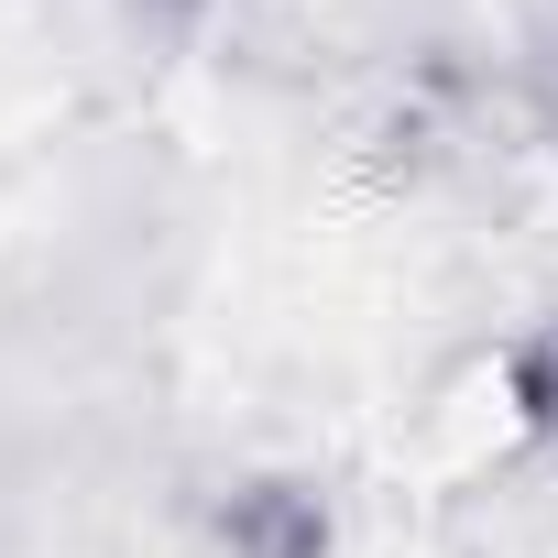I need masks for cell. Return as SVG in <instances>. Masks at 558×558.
I'll return each mask as SVG.
<instances>
[{
    "instance_id": "1",
    "label": "cell",
    "mask_w": 558,
    "mask_h": 558,
    "mask_svg": "<svg viewBox=\"0 0 558 558\" xmlns=\"http://www.w3.org/2000/svg\"><path fill=\"white\" fill-rule=\"evenodd\" d=\"M230 558H329V493L318 482H241L219 504Z\"/></svg>"
},
{
    "instance_id": "2",
    "label": "cell",
    "mask_w": 558,
    "mask_h": 558,
    "mask_svg": "<svg viewBox=\"0 0 558 558\" xmlns=\"http://www.w3.org/2000/svg\"><path fill=\"white\" fill-rule=\"evenodd\" d=\"M504 395H514V416H525V427H547V438H558V318H536V329L514 340Z\"/></svg>"
},
{
    "instance_id": "3",
    "label": "cell",
    "mask_w": 558,
    "mask_h": 558,
    "mask_svg": "<svg viewBox=\"0 0 558 558\" xmlns=\"http://www.w3.org/2000/svg\"><path fill=\"white\" fill-rule=\"evenodd\" d=\"M132 12H143V23H165V34H175V23H197V12H219V0H132Z\"/></svg>"
}]
</instances>
